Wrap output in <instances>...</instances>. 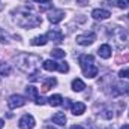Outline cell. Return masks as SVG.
Returning a JSON list of instances; mask_svg holds the SVG:
<instances>
[{"instance_id": "6da1fadb", "label": "cell", "mask_w": 129, "mask_h": 129, "mask_svg": "<svg viewBox=\"0 0 129 129\" xmlns=\"http://www.w3.org/2000/svg\"><path fill=\"white\" fill-rule=\"evenodd\" d=\"M12 14L15 15L14 21L17 23V26H20L23 29H35L42 24V18L26 8H20L18 11H14Z\"/></svg>"}, {"instance_id": "7a4b0ae2", "label": "cell", "mask_w": 129, "mask_h": 129, "mask_svg": "<svg viewBox=\"0 0 129 129\" xmlns=\"http://www.w3.org/2000/svg\"><path fill=\"white\" fill-rule=\"evenodd\" d=\"M15 62L20 71L26 72V74H33L38 71L39 64H41V57L36 56V54H27V53H23L20 56L15 57Z\"/></svg>"}, {"instance_id": "3957f363", "label": "cell", "mask_w": 129, "mask_h": 129, "mask_svg": "<svg viewBox=\"0 0 129 129\" xmlns=\"http://www.w3.org/2000/svg\"><path fill=\"white\" fill-rule=\"evenodd\" d=\"M80 66H81V71L83 74L87 77V78H95L98 75V66L95 62V57L90 56V54H84L80 57Z\"/></svg>"}, {"instance_id": "277c9868", "label": "cell", "mask_w": 129, "mask_h": 129, "mask_svg": "<svg viewBox=\"0 0 129 129\" xmlns=\"http://www.w3.org/2000/svg\"><path fill=\"white\" fill-rule=\"evenodd\" d=\"M108 35L111 36L113 42L116 44V47L119 50H122L125 45H126V41H128V32L120 27V26H114V27H110L108 29Z\"/></svg>"}, {"instance_id": "5b68a950", "label": "cell", "mask_w": 129, "mask_h": 129, "mask_svg": "<svg viewBox=\"0 0 129 129\" xmlns=\"http://www.w3.org/2000/svg\"><path fill=\"white\" fill-rule=\"evenodd\" d=\"M75 41L81 47H89V45H92L96 41V35L93 32H86V33H83V35H78Z\"/></svg>"}, {"instance_id": "8992f818", "label": "cell", "mask_w": 129, "mask_h": 129, "mask_svg": "<svg viewBox=\"0 0 129 129\" xmlns=\"http://www.w3.org/2000/svg\"><path fill=\"white\" fill-rule=\"evenodd\" d=\"M26 102H27L26 98L21 96V95H12V96H9V99H8V105H9V108H12V110L24 107Z\"/></svg>"}, {"instance_id": "52a82bcc", "label": "cell", "mask_w": 129, "mask_h": 129, "mask_svg": "<svg viewBox=\"0 0 129 129\" xmlns=\"http://www.w3.org/2000/svg\"><path fill=\"white\" fill-rule=\"evenodd\" d=\"M35 125H36L35 117L30 116V114H24V116L18 120V126H20V129H33Z\"/></svg>"}, {"instance_id": "ba28073f", "label": "cell", "mask_w": 129, "mask_h": 129, "mask_svg": "<svg viewBox=\"0 0 129 129\" xmlns=\"http://www.w3.org/2000/svg\"><path fill=\"white\" fill-rule=\"evenodd\" d=\"M63 17H64V11H62V9H53V11L48 14V20H50V23H53V24L60 23V21L63 20Z\"/></svg>"}, {"instance_id": "9c48e42d", "label": "cell", "mask_w": 129, "mask_h": 129, "mask_svg": "<svg viewBox=\"0 0 129 129\" xmlns=\"http://www.w3.org/2000/svg\"><path fill=\"white\" fill-rule=\"evenodd\" d=\"M47 38L56 44H62L63 42V33L60 32L59 29H51L50 32L47 33Z\"/></svg>"}, {"instance_id": "30bf717a", "label": "cell", "mask_w": 129, "mask_h": 129, "mask_svg": "<svg viewBox=\"0 0 129 129\" xmlns=\"http://www.w3.org/2000/svg\"><path fill=\"white\" fill-rule=\"evenodd\" d=\"M92 17H93L95 20H108V18L111 17V14H110V11H107V9H93Z\"/></svg>"}, {"instance_id": "8fae6325", "label": "cell", "mask_w": 129, "mask_h": 129, "mask_svg": "<svg viewBox=\"0 0 129 129\" xmlns=\"http://www.w3.org/2000/svg\"><path fill=\"white\" fill-rule=\"evenodd\" d=\"M98 54H99V57H102V59H110V57H111V47H110L108 44L101 45L99 50H98Z\"/></svg>"}, {"instance_id": "7c38bea8", "label": "cell", "mask_w": 129, "mask_h": 129, "mask_svg": "<svg viewBox=\"0 0 129 129\" xmlns=\"http://www.w3.org/2000/svg\"><path fill=\"white\" fill-rule=\"evenodd\" d=\"M56 84H57V80H56L54 77H48V78H45L44 83H42V90H44V92H48V90L53 89Z\"/></svg>"}, {"instance_id": "4fadbf2b", "label": "cell", "mask_w": 129, "mask_h": 129, "mask_svg": "<svg viewBox=\"0 0 129 129\" xmlns=\"http://www.w3.org/2000/svg\"><path fill=\"white\" fill-rule=\"evenodd\" d=\"M71 110H72V114H74V116H81V114H84V111H86V105H84L83 102H77V104H72Z\"/></svg>"}, {"instance_id": "5bb4252c", "label": "cell", "mask_w": 129, "mask_h": 129, "mask_svg": "<svg viewBox=\"0 0 129 129\" xmlns=\"http://www.w3.org/2000/svg\"><path fill=\"white\" fill-rule=\"evenodd\" d=\"M53 122H54L56 125H59V126H64V125H66V116H64L63 111L56 113V114L53 116Z\"/></svg>"}, {"instance_id": "9a60e30c", "label": "cell", "mask_w": 129, "mask_h": 129, "mask_svg": "<svg viewBox=\"0 0 129 129\" xmlns=\"http://www.w3.org/2000/svg\"><path fill=\"white\" fill-rule=\"evenodd\" d=\"M42 68H44L45 71H48V72L57 71V69H59V63H56L54 60H44V62H42Z\"/></svg>"}, {"instance_id": "2e32d148", "label": "cell", "mask_w": 129, "mask_h": 129, "mask_svg": "<svg viewBox=\"0 0 129 129\" xmlns=\"http://www.w3.org/2000/svg\"><path fill=\"white\" fill-rule=\"evenodd\" d=\"M26 93H27L29 99H32V101H36L39 98V92H38V89L35 86H27L26 87Z\"/></svg>"}, {"instance_id": "e0dca14e", "label": "cell", "mask_w": 129, "mask_h": 129, "mask_svg": "<svg viewBox=\"0 0 129 129\" xmlns=\"http://www.w3.org/2000/svg\"><path fill=\"white\" fill-rule=\"evenodd\" d=\"M84 89H86V84H84L83 80L75 78V80L72 81V90H74V92H83Z\"/></svg>"}, {"instance_id": "ac0fdd59", "label": "cell", "mask_w": 129, "mask_h": 129, "mask_svg": "<svg viewBox=\"0 0 129 129\" xmlns=\"http://www.w3.org/2000/svg\"><path fill=\"white\" fill-rule=\"evenodd\" d=\"M48 104L51 107H59L63 104V98H62V95H53V96L48 98Z\"/></svg>"}, {"instance_id": "d6986e66", "label": "cell", "mask_w": 129, "mask_h": 129, "mask_svg": "<svg viewBox=\"0 0 129 129\" xmlns=\"http://www.w3.org/2000/svg\"><path fill=\"white\" fill-rule=\"evenodd\" d=\"M47 42H48V38H47V35H41V36H36V38H33V39H32V45H35V47L45 45Z\"/></svg>"}, {"instance_id": "ffe728a7", "label": "cell", "mask_w": 129, "mask_h": 129, "mask_svg": "<svg viewBox=\"0 0 129 129\" xmlns=\"http://www.w3.org/2000/svg\"><path fill=\"white\" fill-rule=\"evenodd\" d=\"M0 75H3V77L11 75V66L5 62H0Z\"/></svg>"}, {"instance_id": "44dd1931", "label": "cell", "mask_w": 129, "mask_h": 129, "mask_svg": "<svg viewBox=\"0 0 129 129\" xmlns=\"http://www.w3.org/2000/svg\"><path fill=\"white\" fill-rule=\"evenodd\" d=\"M51 56H53L54 59H63L64 56H66V53H64L63 50H60V48H54V50L51 51Z\"/></svg>"}, {"instance_id": "7402d4cb", "label": "cell", "mask_w": 129, "mask_h": 129, "mask_svg": "<svg viewBox=\"0 0 129 129\" xmlns=\"http://www.w3.org/2000/svg\"><path fill=\"white\" fill-rule=\"evenodd\" d=\"M59 72H62V74H66L68 71H69V64L66 63V62H62V63H59V69H57Z\"/></svg>"}, {"instance_id": "603a6c76", "label": "cell", "mask_w": 129, "mask_h": 129, "mask_svg": "<svg viewBox=\"0 0 129 129\" xmlns=\"http://www.w3.org/2000/svg\"><path fill=\"white\" fill-rule=\"evenodd\" d=\"M116 5H117L120 9H126V8H129V0H117Z\"/></svg>"}, {"instance_id": "cb8c5ba5", "label": "cell", "mask_w": 129, "mask_h": 129, "mask_svg": "<svg viewBox=\"0 0 129 129\" xmlns=\"http://www.w3.org/2000/svg\"><path fill=\"white\" fill-rule=\"evenodd\" d=\"M0 42H2V44H9V38H8V35L3 32L2 29H0Z\"/></svg>"}, {"instance_id": "d4e9b609", "label": "cell", "mask_w": 129, "mask_h": 129, "mask_svg": "<svg viewBox=\"0 0 129 129\" xmlns=\"http://www.w3.org/2000/svg\"><path fill=\"white\" fill-rule=\"evenodd\" d=\"M119 77L120 78H129V69H122L119 72Z\"/></svg>"}, {"instance_id": "484cf974", "label": "cell", "mask_w": 129, "mask_h": 129, "mask_svg": "<svg viewBox=\"0 0 129 129\" xmlns=\"http://www.w3.org/2000/svg\"><path fill=\"white\" fill-rule=\"evenodd\" d=\"M78 6H87L89 5V0H75Z\"/></svg>"}, {"instance_id": "4316f807", "label": "cell", "mask_w": 129, "mask_h": 129, "mask_svg": "<svg viewBox=\"0 0 129 129\" xmlns=\"http://www.w3.org/2000/svg\"><path fill=\"white\" fill-rule=\"evenodd\" d=\"M45 102H47V101H45V99H44L42 96H41V98H38V99L35 101V104H36V105H44Z\"/></svg>"}, {"instance_id": "83f0119b", "label": "cell", "mask_w": 129, "mask_h": 129, "mask_svg": "<svg viewBox=\"0 0 129 129\" xmlns=\"http://www.w3.org/2000/svg\"><path fill=\"white\" fill-rule=\"evenodd\" d=\"M64 107L66 108H71L72 107V101L71 99H64Z\"/></svg>"}, {"instance_id": "f1b7e54d", "label": "cell", "mask_w": 129, "mask_h": 129, "mask_svg": "<svg viewBox=\"0 0 129 129\" xmlns=\"http://www.w3.org/2000/svg\"><path fill=\"white\" fill-rule=\"evenodd\" d=\"M33 2H36V3H44V5H47V3H51V0H33Z\"/></svg>"}, {"instance_id": "f546056e", "label": "cell", "mask_w": 129, "mask_h": 129, "mask_svg": "<svg viewBox=\"0 0 129 129\" xmlns=\"http://www.w3.org/2000/svg\"><path fill=\"white\" fill-rule=\"evenodd\" d=\"M71 129H84L83 126H80V125H75V126H72Z\"/></svg>"}, {"instance_id": "4dcf8cb0", "label": "cell", "mask_w": 129, "mask_h": 129, "mask_svg": "<svg viewBox=\"0 0 129 129\" xmlns=\"http://www.w3.org/2000/svg\"><path fill=\"white\" fill-rule=\"evenodd\" d=\"M5 126V122H3V119H0V129Z\"/></svg>"}, {"instance_id": "1f68e13d", "label": "cell", "mask_w": 129, "mask_h": 129, "mask_svg": "<svg viewBox=\"0 0 129 129\" xmlns=\"http://www.w3.org/2000/svg\"><path fill=\"white\" fill-rule=\"evenodd\" d=\"M44 129H56V128H53L51 125H47V126H45V128H44Z\"/></svg>"}, {"instance_id": "d6a6232c", "label": "cell", "mask_w": 129, "mask_h": 129, "mask_svg": "<svg viewBox=\"0 0 129 129\" xmlns=\"http://www.w3.org/2000/svg\"><path fill=\"white\" fill-rule=\"evenodd\" d=\"M122 129H129V125H123V126H122Z\"/></svg>"}]
</instances>
